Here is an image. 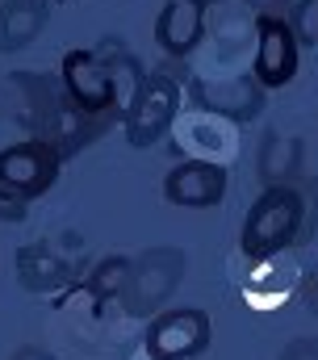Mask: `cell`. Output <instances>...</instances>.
I'll return each instance as SVG.
<instances>
[{
    "label": "cell",
    "mask_w": 318,
    "mask_h": 360,
    "mask_svg": "<svg viewBox=\"0 0 318 360\" xmlns=\"http://www.w3.org/2000/svg\"><path fill=\"white\" fill-rule=\"evenodd\" d=\"M302 226V197L289 188V184H272L264 188V197L247 210V222H243V256L251 260H264V256H276L293 243Z\"/></svg>",
    "instance_id": "1"
},
{
    "label": "cell",
    "mask_w": 318,
    "mask_h": 360,
    "mask_svg": "<svg viewBox=\"0 0 318 360\" xmlns=\"http://www.w3.org/2000/svg\"><path fill=\"white\" fill-rule=\"evenodd\" d=\"M176 113H180V84L167 72H155L151 80H143V89L134 92L130 109L122 113L130 147H155L159 139L172 130Z\"/></svg>",
    "instance_id": "2"
},
{
    "label": "cell",
    "mask_w": 318,
    "mask_h": 360,
    "mask_svg": "<svg viewBox=\"0 0 318 360\" xmlns=\"http://www.w3.org/2000/svg\"><path fill=\"white\" fill-rule=\"evenodd\" d=\"M55 176H59V147L46 139L0 151V193H8L17 201L42 197L55 184Z\"/></svg>",
    "instance_id": "3"
},
{
    "label": "cell",
    "mask_w": 318,
    "mask_h": 360,
    "mask_svg": "<svg viewBox=\"0 0 318 360\" xmlns=\"http://www.w3.org/2000/svg\"><path fill=\"white\" fill-rule=\"evenodd\" d=\"M210 348V314L205 310H167L147 327L151 360H193Z\"/></svg>",
    "instance_id": "4"
},
{
    "label": "cell",
    "mask_w": 318,
    "mask_h": 360,
    "mask_svg": "<svg viewBox=\"0 0 318 360\" xmlns=\"http://www.w3.org/2000/svg\"><path fill=\"white\" fill-rule=\"evenodd\" d=\"M298 76V34L285 17H255V80L285 89Z\"/></svg>",
    "instance_id": "5"
},
{
    "label": "cell",
    "mask_w": 318,
    "mask_h": 360,
    "mask_svg": "<svg viewBox=\"0 0 318 360\" xmlns=\"http://www.w3.org/2000/svg\"><path fill=\"white\" fill-rule=\"evenodd\" d=\"M63 89L72 96V105H80L84 113H105V109H113L109 72H105L101 55H92V51H68V55H63Z\"/></svg>",
    "instance_id": "6"
},
{
    "label": "cell",
    "mask_w": 318,
    "mask_h": 360,
    "mask_svg": "<svg viewBox=\"0 0 318 360\" xmlns=\"http://www.w3.org/2000/svg\"><path fill=\"white\" fill-rule=\"evenodd\" d=\"M163 197L172 205H218L227 197V168L218 164H205V160H189V164H176L167 176H163Z\"/></svg>",
    "instance_id": "7"
},
{
    "label": "cell",
    "mask_w": 318,
    "mask_h": 360,
    "mask_svg": "<svg viewBox=\"0 0 318 360\" xmlns=\"http://www.w3.org/2000/svg\"><path fill=\"white\" fill-rule=\"evenodd\" d=\"M205 30V4L201 0H167L155 21V42L167 55H189L201 42Z\"/></svg>",
    "instance_id": "8"
},
{
    "label": "cell",
    "mask_w": 318,
    "mask_h": 360,
    "mask_svg": "<svg viewBox=\"0 0 318 360\" xmlns=\"http://www.w3.org/2000/svg\"><path fill=\"white\" fill-rule=\"evenodd\" d=\"M180 252H151V256H143L134 272H130V281H126V293H130V310H147V306H155L159 297L172 289V281L180 276Z\"/></svg>",
    "instance_id": "9"
},
{
    "label": "cell",
    "mask_w": 318,
    "mask_h": 360,
    "mask_svg": "<svg viewBox=\"0 0 318 360\" xmlns=\"http://www.w3.org/2000/svg\"><path fill=\"white\" fill-rule=\"evenodd\" d=\"M197 101L210 113L227 117V122H251L260 113V101L264 96H260V89L251 80H214V84L197 80Z\"/></svg>",
    "instance_id": "10"
},
{
    "label": "cell",
    "mask_w": 318,
    "mask_h": 360,
    "mask_svg": "<svg viewBox=\"0 0 318 360\" xmlns=\"http://www.w3.org/2000/svg\"><path fill=\"white\" fill-rule=\"evenodd\" d=\"M46 30L42 0H4L0 4V51H21Z\"/></svg>",
    "instance_id": "11"
},
{
    "label": "cell",
    "mask_w": 318,
    "mask_h": 360,
    "mask_svg": "<svg viewBox=\"0 0 318 360\" xmlns=\"http://www.w3.org/2000/svg\"><path fill=\"white\" fill-rule=\"evenodd\" d=\"M96 55H101V63H105V72H109V84H113V113H126L130 101H134V92L143 89V68H139V59L126 55L122 42H101Z\"/></svg>",
    "instance_id": "12"
},
{
    "label": "cell",
    "mask_w": 318,
    "mask_h": 360,
    "mask_svg": "<svg viewBox=\"0 0 318 360\" xmlns=\"http://www.w3.org/2000/svg\"><path fill=\"white\" fill-rule=\"evenodd\" d=\"M184 151H193V155H201L205 164H214V147L210 143H218V151L231 160L235 155V130L231 126H222L218 122V113H210V126H205V113H193L189 122H184ZM222 168V164H218Z\"/></svg>",
    "instance_id": "13"
},
{
    "label": "cell",
    "mask_w": 318,
    "mask_h": 360,
    "mask_svg": "<svg viewBox=\"0 0 318 360\" xmlns=\"http://www.w3.org/2000/svg\"><path fill=\"white\" fill-rule=\"evenodd\" d=\"M17 272H21V281H25V289L30 293H51V289H59V285H68V269L46 252V248H21V256H17Z\"/></svg>",
    "instance_id": "14"
},
{
    "label": "cell",
    "mask_w": 318,
    "mask_h": 360,
    "mask_svg": "<svg viewBox=\"0 0 318 360\" xmlns=\"http://www.w3.org/2000/svg\"><path fill=\"white\" fill-rule=\"evenodd\" d=\"M293 160H298V147H293L289 139H276V134H272L268 147H264V160H260V172H264V180H268V188L289 176Z\"/></svg>",
    "instance_id": "15"
},
{
    "label": "cell",
    "mask_w": 318,
    "mask_h": 360,
    "mask_svg": "<svg viewBox=\"0 0 318 360\" xmlns=\"http://www.w3.org/2000/svg\"><path fill=\"white\" fill-rule=\"evenodd\" d=\"M126 281H130V260H109V264H101L96 276H92V297H96V302H105V297L122 293V289H126Z\"/></svg>",
    "instance_id": "16"
},
{
    "label": "cell",
    "mask_w": 318,
    "mask_h": 360,
    "mask_svg": "<svg viewBox=\"0 0 318 360\" xmlns=\"http://www.w3.org/2000/svg\"><path fill=\"white\" fill-rule=\"evenodd\" d=\"M293 25H298V30H293L298 38H310V42H314V30H318V0H302V4H298V13H293Z\"/></svg>",
    "instance_id": "17"
},
{
    "label": "cell",
    "mask_w": 318,
    "mask_h": 360,
    "mask_svg": "<svg viewBox=\"0 0 318 360\" xmlns=\"http://www.w3.org/2000/svg\"><path fill=\"white\" fill-rule=\"evenodd\" d=\"M0 218H4V222H21V218H25V201L0 193Z\"/></svg>",
    "instance_id": "18"
},
{
    "label": "cell",
    "mask_w": 318,
    "mask_h": 360,
    "mask_svg": "<svg viewBox=\"0 0 318 360\" xmlns=\"http://www.w3.org/2000/svg\"><path fill=\"white\" fill-rule=\"evenodd\" d=\"M281 360H318V344L314 340H298V344H289V352Z\"/></svg>",
    "instance_id": "19"
},
{
    "label": "cell",
    "mask_w": 318,
    "mask_h": 360,
    "mask_svg": "<svg viewBox=\"0 0 318 360\" xmlns=\"http://www.w3.org/2000/svg\"><path fill=\"white\" fill-rule=\"evenodd\" d=\"M251 8L260 17H285L289 13V0H251Z\"/></svg>",
    "instance_id": "20"
},
{
    "label": "cell",
    "mask_w": 318,
    "mask_h": 360,
    "mask_svg": "<svg viewBox=\"0 0 318 360\" xmlns=\"http://www.w3.org/2000/svg\"><path fill=\"white\" fill-rule=\"evenodd\" d=\"M42 4H46V8H51V4H63V0H42Z\"/></svg>",
    "instance_id": "21"
},
{
    "label": "cell",
    "mask_w": 318,
    "mask_h": 360,
    "mask_svg": "<svg viewBox=\"0 0 318 360\" xmlns=\"http://www.w3.org/2000/svg\"><path fill=\"white\" fill-rule=\"evenodd\" d=\"M201 4H214V0H201Z\"/></svg>",
    "instance_id": "22"
},
{
    "label": "cell",
    "mask_w": 318,
    "mask_h": 360,
    "mask_svg": "<svg viewBox=\"0 0 318 360\" xmlns=\"http://www.w3.org/2000/svg\"><path fill=\"white\" fill-rule=\"evenodd\" d=\"M314 42H318V30H314Z\"/></svg>",
    "instance_id": "23"
}]
</instances>
